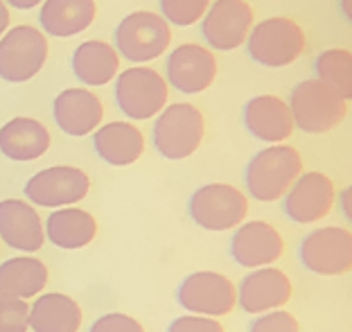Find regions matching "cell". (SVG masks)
<instances>
[{"instance_id":"23","label":"cell","mask_w":352,"mask_h":332,"mask_svg":"<svg viewBox=\"0 0 352 332\" xmlns=\"http://www.w3.org/2000/svg\"><path fill=\"white\" fill-rule=\"evenodd\" d=\"M120 56L118 50L107 41L93 39L82 43L73 54V70L79 82L86 86H104L118 75Z\"/></svg>"},{"instance_id":"34","label":"cell","mask_w":352,"mask_h":332,"mask_svg":"<svg viewBox=\"0 0 352 332\" xmlns=\"http://www.w3.org/2000/svg\"><path fill=\"white\" fill-rule=\"evenodd\" d=\"M43 0H7V5L16 7V10H32V7L41 5Z\"/></svg>"},{"instance_id":"30","label":"cell","mask_w":352,"mask_h":332,"mask_svg":"<svg viewBox=\"0 0 352 332\" xmlns=\"http://www.w3.org/2000/svg\"><path fill=\"white\" fill-rule=\"evenodd\" d=\"M251 332H300V326L294 314L278 310L271 314H262V317L255 319Z\"/></svg>"},{"instance_id":"26","label":"cell","mask_w":352,"mask_h":332,"mask_svg":"<svg viewBox=\"0 0 352 332\" xmlns=\"http://www.w3.org/2000/svg\"><path fill=\"white\" fill-rule=\"evenodd\" d=\"M47 282V267L36 258H12L0 264V296L28 298L36 296Z\"/></svg>"},{"instance_id":"35","label":"cell","mask_w":352,"mask_h":332,"mask_svg":"<svg viewBox=\"0 0 352 332\" xmlns=\"http://www.w3.org/2000/svg\"><path fill=\"white\" fill-rule=\"evenodd\" d=\"M341 208H343V213H346V217L350 220V188H346L341 192Z\"/></svg>"},{"instance_id":"28","label":"cell","mask_w":352,"mask_h":332,"mask_svg":"<svg viewBox=\"0 0 352 332\" xmlns=\"http://www.w3.org/2000/svg\"><path fill=\"white\" fill-rule=\"evenodd\" d=\"M208 7H210V0H161L163 19L179 28H190L201 21Z\"/></svg>"},{"instance_id":"22","label":"cell","mask_w":352,"mask_h":332,"mask_svg":"<svg viewBox=\"0 0 352 332\" xmlns=\"http://www.w3.org/2000/svg\"><path fill=\"white\" fill-rule=\"evenodd\" d=\"M95 0H43L41 25L50 37H75L95 19Z\"/></svg>"},{"instance_id":"27","label":"cell","mask_w":352,"mask_h":332,"mask_svg":"<svg viewBox=\"0 0 352 332\" xmlns=\"http://www.w3.org/2000/svg\"><path fill=\"white\" fill-rule=\"evenodd\" d=\"M316 79L330 84L343 100L352 97V54L343 48H332V50L321 52L316 59Z\"/></svg>"},{"instance_id":"12","label":"cell","mask_w":352,"mask_h":332,"mask_svg":"<svg viewBox=\"0 0 352 332\" xmlns=\"http://www.w3.org/2000/svg\"><path fill=\"white\" fill-rule=\"evenodd\" d=\"M253 30V10L246 0H214L204 16V37L214 50H235Z\"/></svg>"},{"instance_id":"15","label":"cell","mask_w":352,"mask_h":332,"mask_svg":"<svg viewBox=\"0 0 352 332\" xmlns=\"http://www.w3.org/2000/svg\"><path fill=\"white\" fill-rule=\"evenodd\" d=\"M292 298V280L274 267H260L249 273L237 289V303L249 314H262L283 307Z\"/></svg>"},{"instance_id":"19","label":"cell","mask_w":352,"mask_h":332,"mask_svg":"<svg viewBox=\"0 0 352 332\" xmlns=\"http://www.w3.org/2000/svg\"><path fill=\"white\" fill-rule=\"evenodd\" d=\"M246 129L264 143H283L294 132V118L285 100L276 95H258L244 109Z\"/></svg>"},{"instance_id":"29","label":"cell","mask_w":352,"mask_h":332,"mask_svg":"<svg viewBox=\"0 0 352 332\" xmlns=\"http://www.w3.org/2000/svg\"><path fill=\"white\" fill-rule=\"evenodd\" d=\"M30 305L23 298L0 296V332H28Z\"/></svg>"},{"instance_id":"24","label":"cell","mask_w":352,"mask_h":332,"mask_svg":"<svg viewBox=\"0 0 352 332\" xmlns=\"http://www.w3.org/2000/svg\"><path fill=\"white\" fill-rule=\"evenodd\" d=\"M98 233V222L82 208H61L47 217L45 236L59 249H82L91 245Z\"/></svg>"},{"instance_id":"33","label":"cell","mask_w":352,"mask_h":332,"mask_svg":"<svg viewBox=\"0 0 352 332\" xmlns=\"http://www.w3.org/2000/svg\"><path fill=\"white\" fill-rule=\"evenodd\" d=\"M7 28H10V10H7V5L0 0V37L5 34Z\"/></svg>"},{"instance_id":"21","label":"cell","mask_w":352,"mask_h":332,"mask_svg":"<svg viewBox=\"0 0 352 332\" xmlns=\"http://www.w3.org/2000/svg\"><path fill=\"white\" fill-rule=\"evenodd\" d=\"M95 152L109 165H131L145 154V136L129 123H109L95 134Z\"/></svg>"},{"instance_id":"31","label":"cell","mask_w":352,"mask_h":332,"mask_svg":"<svg viewBox=\"0 0 352 332\" xmlns=\"http://www.w3.org/2000/svg\"><path fill=\"white\" fill-rule=\"evenodd\" d=\"M91 332H145V328H142L133 317H129V314L111 312L95 321Z\"/></svg>"},{"instance_id":"7","label":"cell","mask_w":352,"mask_h":332,"mask_svg":"<svg viewBox=\"0 0 352 332\" xmlns=\"http://www.w3.org/2000/svg\"><path fill=\"white\" fill-rule=\"evenodd\" d=\"M249 201L244 192L228 183H210L199 188L190 199V215L206 231H230L244 224Z\"/></svg>"},{"instance_id":"2","label":"cell","mask_w":352,"mask_h":332,"mask_svg":"<svg viewBox=\"0 0 352 332\" xmlns=\"http://www.w3.org/2000/svg\"><path fill=\"white\" fill-rule=\"evenodd\" d=\"M302 174V158L289 145L278 143L258 152L246 167V188L258 201L283 199Z\"/></svg>"},{"instance_id":"6","label":"cell","mask_w":352,"mask_h":332,"mask_svg":"<svg viewBox=\"0 0 352 332\" xmlns=\"http://www.w3.org/2000/svg\"><path fill=\"white\" fill-rule=\"evenodd\" d=\"M47 59V39L32 25H16L0 39V77L5 82H28Z\"/></svg>"},{"instance_id":"17","label":"cell","mask_w":352,"mask_h":332,"mask_svg":"<svg viewBox=\"0 0 352 332\" xmlns=\"http://www.w3.org/2000/svg\"><path fill=\"white\" fill-rule=\"evenodd\" d=\"M0 240L12 249L34 253L45 242L41 217L21 199L0 201Z\"/></svg>"},{"instance_id":"9","label":"cell","mask_w":352,"mask_h":332,"mask_svg":"<svg viewBox=\"0 0 352 332\" xmlns=\"http://www.w3.org/2000/svg\"><path fill=\"white\" fill-rule=\"evenodd\" d=\"M88 190L91 179L84 169L73 165H54L36 172L25 183V194L34 206L43 208H59L79 204Z\"/></svg>"},{"instance_id":"16","label":"cell","mask_w":352,"mask_h":332,"mask_svg":"<svg viewBox=\"0 0 352 332\" xmlns=\"http://www.w3.org/2000/svg\"><path fill=\"white\" fill-rule=\"evenodd\" d=\"M230 253L237 264L260 269L276 262L285 253V242L280 233L267 222H249L242 224L230 242Z\"/></svg>"},{"instance_id":"11","label":"cell","mask_w":352,"mask_h":332,"mask_svg":"<svg viewBox=\"0 0 352 332\" xmlns=\"http://www.w3.org/2000/svg\"><path fill=\"white\" fill-rule=\"evenodd\" d=\"M300 260L318 276H341L352 267V236L348 229L325 226L302 240Z\"/></svg>"},{"instance_id":"32","label":"cell","mask_w":352,"mask_h":332,"mask_svg":"<svg viewBox=\"0 0 352 332\" xmlns=\"http://www.w3.org/2000/svg\"><path fill=\"white\" fill-rule=\"evenodd\" d=\"M167 332H223V328L210 317H179L170 323Z\"/></svg>"},{"instance_id":"3","label":"cell","mask_w":352,"mask_h":332,"mask_svg":"<svg viewBox=\"0 0 352 332\" xmlns=\"http://www.w3.org/2000/svg\"><path fill=\"white\" fill-rule=\"evenodd\" d=\"M206 134V120L195 104L179 102L161 111L154 125V143L161 156L183 160L192 156Z\"/></svg>"},{"instance_id":"8","label":"cell","mask_w":352,"mask_h":332,"mask_svg":"<svg viewBox=\"0 0 352 332\" xmlns=\"http://www.w3.org/2000/svg\"><path fill=\"white\" fill-rule=\"evenodd\" d=\"M116 100L131 120H149L167 104V84L154 68L133 66L122 70L116 84Z\"/></svg>"},{"instance_id":"13","label":"cell","mask_w":352,"mask_h":332,"mask_svg":"<svg viewBox=\"0 0 352 332\" xmlns=\"http://www.w3.org/2000/svg\"><path fill=\"white\" fill-rule=\"evenodd\" d=\"M334 206V183L323 172H305L294 181L285 197V213L298 224H314Z\"/></svg>"},{"instance_id":"5","label":"cell","mask_w":352,"mask_h":332,"mask_svg":"<svg viewBox=\"0 0 352 332\" xmlns=\"http://www.w3.org/2000/svg\"><path fill=\"white\" fill-rule=\"evenodd\" d=\"M172 43V30L163 16L154 12H133L120 21L116 30L118 52L124 59L142 63L161 56Z\"/></svg>"},{"instance_id":"25","label":"cell","mask_w":352,"mask_h":332,"mask_svg":"<svg viewBox=\"0 0 352 332\" xmlns=\"http://www.w3.org/2000/svg\"><path fill=\"white\" fill-rule=\"evenodd\" d=\"M82 326V307L66 294L38 296L30 310L32 332H77Z\"/></svg>"},{"instance_id":"1","label":"cell","mask_w":352,"mask_h":332,"mask_svg":"<svg viewBox=\"0 0 352 332\" xmlns=\"http://www.w3.org/2000/svg\"><path fill=\"white\" fill-rule=\"evenodd\" d=\"M289 111L294 125L305 134L321 136L339 127L348 116V102L321 79H305L292 91Z\"/></svg>"},{"instance_id":"36","label":"cell","mask_w":352,"mask_h":332,"mask_svg":"<svg viewBox=\"0 0 352 332\" xmlns=\"http://www.w3.org/2000/svg\"><path fill=\"white\" fill-rule=\"evenodd\" d=\"M341 12L346 19H350L352 16V0H341Z\"/></svg>"},{"instance_id":"14","label":"cell","mask_w":352,"mask_h":332,"mask_svg":"<svg viewBox=\"0 0 352 332\" xmlns=\"http://www.w3.org/2000/svg\"><path fill=\"white\" fill-rule=\"evenodd\" d=\"M217 77V59L204 45L183 43L167 59V79L181 93H204Z\"/></svg>"},{"instance_id":"4","label":"cell","mask_w":352,"mask_h":332,"mask_svg":"<svg viewBox=\"0 0 352 332\" xmlns=\"http://www.w3.org/2000/svg\"><path fill=\"white\" fill-rule=\"evenodd\" d=\"M305 50V32L292 19L274 16L253 25L249 34V54L262 66L285 68Z\"/></svg>"},{"instance_id":"10","label":"cell","mask_w":352,"mask_h":332,"mask_svg":"<svg viewBox=\"0 0 352 332\" xmlns=\"http://www.w3.org/2000/svg\"><path fill=\"white\" fill-rule=\"evenodd\" d=\"M176 298L188 312L212 319L233 312L237 303V289L223 273L197 271L181 282Z\"/></svg>"},{"instance_id":"18","label":"cell","mask_w":352,"mask_h":332,"mask_svg":"<svg viewBox=\"0 0 352 332\" xmlns=\"http://www.w3.org/2000/svg\"><path fill=\"white\" fill-rule=\"evenodd\" d=\"M104 109L98 95L86 88H66L54 100V120L68 136H86L102 123Z\"/></svg>"},{"instance_id":"20","label":"cell","mask_w":352,"mask_h":332,"mask_svg":"<svg viewBox=\"0 0 352 332\" xmlns=\"http://www.w3.org/2000/svg\"><path fill=\"white\" fill-rule=\"evenodd\" d=\"M50 147V134L34 118H14L0 129V152L12 160H36Z\"/></svg>"}]
</instances>
